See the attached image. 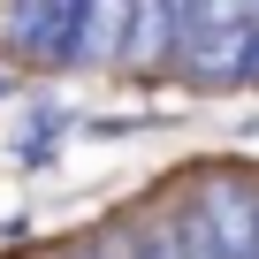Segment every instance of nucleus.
<instances>
[{"label": "nucleus", "instance_id": "nucleus-3", "mask_svg": "<svg viewBox=\"0 0 259 259\" xmlns=\"http://www.w3.org/2000/svg\"><path fill=\"white\" fill-rule=\"evenodd\" d=\"M8 31H16V46H23L31 61L69 69V61H76V31H84V0H38V8H16Z\"/></svg>", "mask_w": 259, "mask_h": 259}, {"label": "nucleus", "instance_id": "nucleus-7", "mask_svg": "<svg viewBox=\"0 0 259 259\" xmlns=\"http://www.w3.org/2000/svg\"><path fill=\"white\" fill-rule=\"evenodd\" d=\"M244 84H259V31H251V61H244Z\"/></svg>", "mask_w": 259, "mask_h": 259}, {"label": "nucleus", "instance_id": "nucleus-2", "mask_svg": "<svg viewBox=\"0 0 259 259\" xmlns=\"http://www.w3.org/2000/svg\"><path fill=\"white\" fill-rule=\"evenodd\" d=\"M198 229L213 236V251L221 259H259V191L251 183H236V176H213L206 191H198Z\"/></svg>", "mask_w": 259, "mask_h": 259}, {"label": "nucleus", "instance_id": "nucleus-4", "mask_svg": "<svg viewBox=\"0 0 259 259\" xmlns=\"http://www.w3.org/2000/svg\"><path fill=\"white\" fill-rule=\"evenodd\" d=\"M168 54H176V8H130V16H122V54H114V61L153 69V61H168Z\"/></svg>", "mask_w": 259, "mask_h": 259}, {"label": "nucleus", "instance_id": "nucleus-5", "mask_svg": "<svg viewBox=\"0 0 259 259\" xmlns=\"http://www.w3.org/2000/svg\"><path fill=\"white\" fill-rule=\"evenodd\" d=\"M168 244H176V259H221V251H213V236L198 229V213H183V221L168 229Z\"/></svg>", "mask_w": 259, "mask_h": 259}, {"label": "nucleus", "instance_id": "nucleus-6", "mask_svg": "<svg viewBox=\"0 0 259 259\" xmlns=\"http://www.w3.org/2000/svg\"><path fill=\"white\" fill-rule=\"evenodd\" d=\"M122 259H176V244H168V229H145V236L130 244Z\"/></svg>", "mask_w": 259, "mask_h": 259}, {"label": "nucleus", "instance_id": "nucleus-1", "mask_svg": "<svg viewBox=\"0 0 259 259\" xmlns=\"http://www.w3.org/2000/svg\"><path fill=\"white\" fill-rule=\"evenodd\" d=\"M259 8H176V54L198 84H244Z\"/></svg>", "mask_w": 259, "mask_h": 259}]
</instances>
